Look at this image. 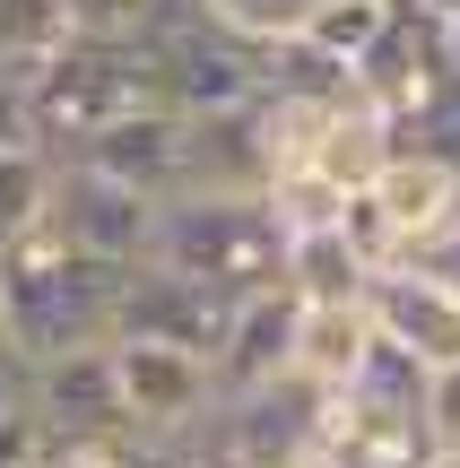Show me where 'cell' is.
I'll return each mask as SVG.
<instances>
[{
    "mask_svg": "<svg viewBox=\"0 0 460 468\" xmlns=\"http://www.w3.org/2000/svg\"><path fill=\"white\" fill-rule=\"evenodd\" d=\"M122 295L131 269L96 261V251L61 243V234H27L17 251H0V338L17 365H61V356H96L122 338Z\"/></svg>",
    "mask_w": 460,
    "mask_h": 468,
    "instance_id": "obj_1",
    "label": "cell"
},
{
    "mask_svg": "<svg viewBox=\"0 0 460 468\" xmlns=\"http://www.w3.org/2000/svg\"><path fill=\"white\" fill-rule=\"evenodd\" d=\"M139 269H166V278H191L243 303L287 286V226H278L270 191H174V200H156Z\"/></svg>",
    "mask_w": 460,
    "mask_h": 468,
    "instance_id": "obj_2",
    "label": "cell"
},
{
    "mask_svg": "<svg viewBox=\"0 0 460 468\" xmlns=\"http://www.w3.org/2000/svg\"><path fill=\"white\" fill-rule=\"evenodd\" d=\"M27 139L44 156H79L87 139H104L113 122L166 104V61H156V35L139 44H70L52 69H35L27 87Z\"/></svg>",
    "mask_w": 460,
    "mask_h": 468,
    "instance_id": "obj_3",
    "label": "cell"
},
{
    "mask_svg": "<svg viewBox=\"0 0 460 468\" xmlns=\"http://www.w3.org/2000/svg\"><path fill=\"white\" fill-rule=\"evenodd\" d=\"M113 382H122V408H131L139 442H200L209 417H218V373H209V356L113 338Z\"/></svg>",
    "mask_w": 460,
    "mask_h": 468,
    "instance_id": "obj_4",
    "label": "cell"
},
{
    "mask_svg": "<svg viewBox=\"0 0 460 468\" xmlns=\"http://www.w3.org/2000/svg\"><path fill=\"white\" fill-rule=\"evenodd\" d=\"M156 61H166V113L209 122V113H243L261 96L270 44H252L235 27H191V35H156Z\"/></svg>",
    "mask_w": 460,
    "mask_h": 468,
    "instance_id": "obj_5",
    "label": "cell"
},
{
    "mask_svg": "<svg viewBox=\"0 0 460 468\" xmlns=\"http://www.w3.org/2000/svg\"><path fill=\"white\" fill-rule=\"evenodd\" d=\"M27 417L44 425L52 452H70V442H139L131 408H122V382H113V347L35 365L27 373Z\"/></svg>",
    "mask_w": 460,
    "mask_h": 468,
    "instance_id": "obj_6",
    "label": "cell"
},
{
    "mask_svg": "<svg viewBox=\"0 0 460 468\" xmlns=\"http://www.w3.org/2000/svg\"><path fill=\"white\" fill-rule=\"evenodd\" d=\"M61 243L96 251V261H122L139 269V251H148V226H156V200L131 183H113V174L96 165H70L61 156V183H52V218H44Z\"/></svg>",
    "mask_w": 460,
    "mask_h": 468,
    "instance_id": "obj_7",
    "label": "cell"
},
{
    "mask_svg": "<svg viewBox=\"0 0 460 468\" xmlns=\"http://www.w3.org/2000/svg\"><path fill=\"white\" fill-rule=\"evenodd\" d=\"M365 313H374V338H391L417 365H460V295L444 278H426L417 261H391L374 286H365Z\"/></svg>",
    "mask_w": 460,
    "mask_h": 468,
    "instance_id": "obj_8",
    "label": "cell"
},
{
    "mask_svg": "<svg viewBox=\"0 0 460 468\" xmlns=\"http://www.w3.org/2000/svg\"><path fill=\"white\" fill-rule=\"evenodd\" d=\"M226 321H235V303H226V295H209V286H191V278H166V269H131V295H122V338L183 347V356H209V365H218Z\"/></svg>",
    "mask_w": 460,
    "mask_h": 468,
    "instance_id": "obj_9",
    "label": "cell"
},
{
    "mask_svg": "<svg viewBox=\"0 0 460 468\" xmlns=\"http://www.w3.org/2000/svg\"><path fill=\"white\" fill-rule=\"evenodd\" d=\"M365 200L382 208L400 261H409V251H426L434 234L460 226V165H452V156H434V148H391V165L365 183Z\"/></svg>",
    "mask_w": 460,
    "mask_h": 468,
    "instance_id": "obj_10",
    "label": "cell"
},
{
    "mask_svg": "<svg viewBox=\"0 0 460 468\" xmlns=\"http://www.w3.org/2000/svg\"><path fill=\"white\" fill-rule=\"evenodd\" d=\"M70 165H96V174H113V183L148 191V200H174V191L191 183V122L166 113V104H148V113L113 122L104 139H87Z\"/></svg>",
    "mask_w": 460,
    "mask_h": 468,
    "instance_id": "obj_11",
    "label": "cell"
},
{
    "mask_svg": "<svg viewBox=\"0 0 460 468\" xmlns=\"http://www.w3.org/2000/svg\"><path fill=\"white\" fill-rule=\"evenodd\" d=\"M295 313H305V303H295L287 286L235 303L226 347H218V365H209V373H218V399H252V390L295 382Z\"/></svg>",
    "mask_w": 460,
    "mask_h": 468,
    "instance_id": "obj_12",
    "label": "cell"
},
{
    "mask_svg": "<svg viewBox=\"0 0 460 468\" xmlns=\"http://www.w3.org/2000/svg\"><path fill=\"white\" fill-rule=\"evenodd\" d=\"M374 347V313L365 303H305L295 313V382L305 390H348Z\"/></svg>",
    "mask_w": 460,
    "mask_h": 468,
    "instance_id": "obj_13",
    "label": "cell"
},
{
    "mask_svg": "<svg viewBox=\"0 0 460 468\" xmlns=\"http://www.w3.org/2000/svg\"><path fill=\"white\" fill-rule=\"evenodd\" d=\"M365 286H374V261L348 243V226L287 234V295L295 303H365Z\"/></svg>",
    "mask_w": 460,
    "mask_h": 468,
    "instance_id": "obj_14",
    "label": "cell"
},
{
    "mask_svg": "<svg viewBox=\"0 0 460 468\" xmlns=\"http://www.w3.org/2000/svg\"><path fill=\"white\" fill-rule=\"evenodd\" d=\"M391 148H400V131H391V122H382L365 96H348L339 113H330V131H322L313 174H322V183H339V191H365L382 165H391Z\"/></svg>",
    "mask_w": 460,
    "mask_h": 468,
    "instance_id": "obj_15",
    "label": "cell"
},
{
    "mask_svg": "<svg viewBox=\"0 0 460 468\" xmlns=\"http://www.w3.org/2000/svg\"><path fill=\"white\" fill-rule=\"evenodd\" d=\"M70 44H79L70 0H0V79L9 87H27L35 69H52Z\"/></svg>",
    "mask_w": 460,
    "mask_h": 468,
    "instance_id": "obj_16",
    "label": "cell"
},
{
    "mask_svg": "<svg viewBox=\"0 0 460 468\" xmlns=\"http://www.w3.org/2000/svg\"><path fill=\"white\" fill-rule=\"evenodd\" d=\"M52 183H61V156H44L35 139L0 148V251H17L27 234H44V218H52Z\"/></svg>",
    "mask_w": 460,
    "mask_h": 468,
    "instance_id": "obj_17",
    "label": "cell"
},
{
    "mask_svg": "<svg viewBox=\"0 0 460 468\" xmlns=\"http://www.w3.org/2000/svg\"><path fill=\"white\" fill-rule=\"evenodd\" d=\"M391 17H400V0H322V9L305 17V44H322L330 61H348V69H357L365 52L391 35Z\"/></svg>",
    "mask_w": 460,
    "mask_h": 468,
    "instance_id": "obj_18",
    "label": "cell"
},
{
    "mask_svg": "<svg viewBox=\"0 0 460 468\" xmlns=\"http://www.w3.org/2000/svg\"><path fill=\"white\" fill-rule=\"evenodd\" d=\"M270 208H278V226H287V234H313V226H339L348 191L322 183V174H287V183H270Z\"/></svg>",
    "mask_w": 460,
    "mask_h": 468,
    "instance_id": "obj_19",
    "label": "cell"
},
{
    "mask_svg": "<svg viewBox=\"0 0 460 468\" xmlns=\"http://www.w3.org/2000/svg\"><path fill=\"white\" fill-rule=\"evenodd\" d=\"M70 27H79V44H139V35H156L148 0H70Z\"/></svg>",
    "mask_w": 460,
    "mask_h": 468,
    "instance_id": "obj_20",
    "label": "cell"
},
{
    "mask_svg": "<svg viewBox=\"0 0 460 468\" xmlns=\"http://www.w3.org/2000/svg\"><path fill=\"white\" fill-rule=\"evenodd\" d=\"M322 0H218V27L252 35V44H278V35H305V17Z\"/></svg>",
    "mask_w": 460,
    "mask_h": 468,
    "instance_id": "obj_21",
    "label": "cell"
},
{
    "mask_svg": "<svg viewBox=\"0 0 460 468\" xmlns=\"http://www.w3.org/2000/svg\"><path fill=\"white\" fill-rule=\"evenodd\" d=\"M426 442L434 452H460V365L426 373Z\"/></svg>",
    "mask_w": 460,
    "mask_h": 468,
    "instance_id": "obj_22",
    "label": "cell"
},
{
    "mask_svg": "<svg viewBox=\"0 0 460 468\" xmlns=\"http://www.w3.org/2000/svg\"><path fill=\"white\" fill-rule=\"evenodd\" d=\"M400 148H434V156H452V165H460V79L444 87V96H434V113L417 122V131L400 139Z\"/></svg>",
    "mask_w": 460,
    "mask_h": 468,
    "instance_id": "obj_23",
    "label": "cell"
},
{
    "mask_svg": "<svg viewBox=\"0 0 460 468\" xmlns=\"http://www.w3.org/2000/svg\"><path fill=\"white\" fill-rule=\"evenodd\" d=\"M44 460H52L44 425H35L27 408H9V417H0V468H44Z\"/></svg>",
    "mask_w": 460,
    "mask_h": 468,
    "instance_id": "obj_24",
    "label": "cell"
},
{
    "mask_svg": "<svg viewBox=\"0 0 460 468\" xmlns=\"http://www.w3.org/2000/svg\"><path fill=\"white\" fill-rule=\"evenodd\" d=\"M156 35H191V27H218V0H148Z\"/></svg>",
    "mask_w": 460,
    "mask_h": 468,
    "instance_id": "obj_25",
    "label": "cell"
},
{
    "mask_svg": "<svg viewBox=\"0 0 460 468\" xmlns=\"http://www.w3.org/2000/svg\"><path fill=\"white\" fill-rule=\"evenodd\" d=\"M409 261L426 269V278H444L452 295H460V226H452V234H434V243H426V251H409Z\"/></svg>",
    "mask_w": 460,
    "mask_h": 468,
    "instance_id": "obj_26",
    "label": "cell"
},
{
    "mask_svg": "<svg viewBox=\"0 0 460 468\" xmlns=\"http://www.w3.org/2000/svg\"><path fill=\"white\" fill-rule=\"evenodd\" d=\"M17 139H27V96L0 79V148H17Z\"/></svg>",
    "mask_w": 460,
    "mask_h": 468,
    "instance_id": "obj_27",
    "label": "cell"
},
{
    "mask_svg": "<svg viewBox=\"0 0 460 468\" xmlns=\"http://www.w3.org/2000/svg\"><path fill=\"white\" fill-rule=\"evenodd\" d=\"M9 408H27V365L0 356V417H9Z\"/></svg>",
    "mask_w": 460,
    "mask_h": 468,
    "instance_id": "obj_28",
    "label": "cell"
},
{
    "mask_svg": "<svg viewBox=\"0 0 460 468\" xmlns=\"http://www.w3.org/2000/svg\"><path fill=\"white\" fill-rule=\"evenodd\" d=\"M400 9H409V17H426V27H452V17H460V0H400Z\"/></svg>",
    "mask_w": 460,
    "mask_h": 468,
    "instance_id": "obj_29",
    "label": "cell"
},
{
    "mask_svg": "<svg viewBox=\"0 0 460 468\" xmlns=\"http://www.w3.org/2000/svg\"><path fill=\"white\" fill-rule=\"evenodd\" d=\"M417 468H460V452H417Z\"/></svg>",
    "mask_w": 460,
    "mask_h": 468,
    "instance_id": "obj_30",
    "label": "cell"
},
{
    "mask_svg": "<svg viewBox=\"0 0 460 468\" xmlns=\"http://www.w3.org/2000/svg\"><path fill=\"white\" fill-rule=\"evenodd\" d=\"M444 44H452V69H460V17H452V27H444Z\"/></svg>",
    "mask_w": 460,
    "mask_h": 468,
    "instance_id": "obj_31",
    "label": "cell"
},
{
    "mask_svg": "<svg viewBox=\"0 0 460 468\" xmlns=\"http://www.w3.org/2000/svg\"><path fill=\"white\" fill-rule=\"evenodd\" d=\"M0 356H9V338H0Z\"/></svg>",
    "mask_w": 460,
    "mask_h": 468,
    "instance_id": "obj_32",
    "label": "cell"
}]
</instances>
